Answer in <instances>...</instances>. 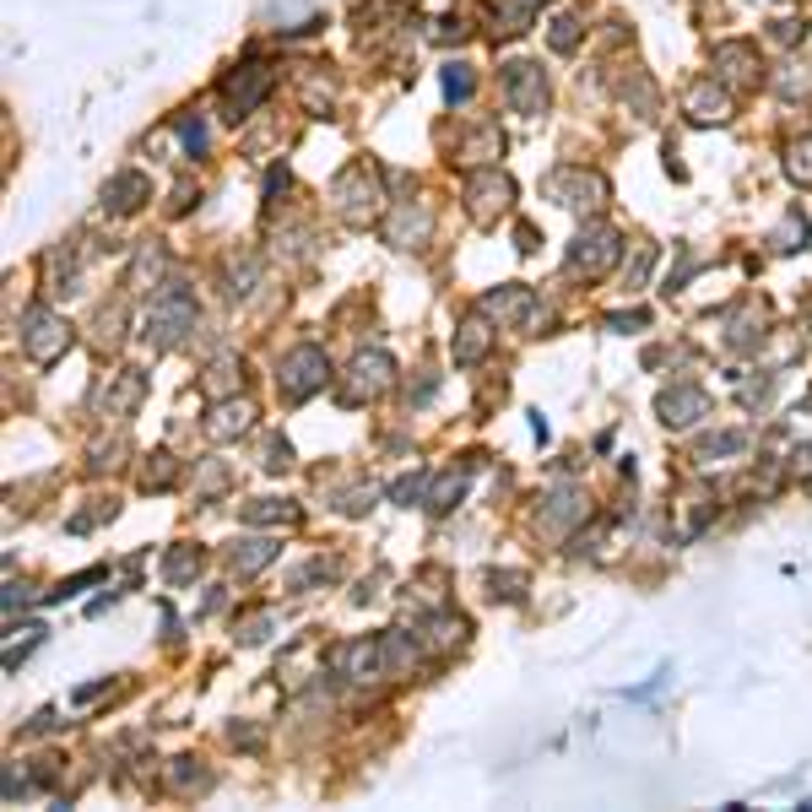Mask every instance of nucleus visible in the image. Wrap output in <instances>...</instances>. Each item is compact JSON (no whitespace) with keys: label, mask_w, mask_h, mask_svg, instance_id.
<instances>
[{"label":"nucleus","mask_w":812,"mask_h":812,"mask_svg":"<svg viewBox=\"0 0 812 812\" xmlns=\"http://www.w3.org/2000/svg\"><path fill=\"white\" fill-rule=\"evenodd\" d=\"M195 293H190L185 282H169L152 304H147V320H141V336L158 347V353H169V347H180L190 331H195Z\"/></svg>","instance_id":"f257e3e1"},{"label":"nucleus","mask_w":812,"mask_h":812,"mask_svg":"<svg viewBox=\"0 0 812 812\" xmlns=\"http://www.w3.org/2000/svg\"><path fill=\"white\" fill-rule=\"evenodd\" d=\"M325 379H331V358H325V347H293L288 358H282V369H277V385H282V396L288 401H310L314 390H325Z\"/></svg>","instance_id":"f03ea898"},{"label":"nucleus","mask_w":812,"mask_h":812,"mask_svg":"<svg viewBox=\"0 0 812 812\" xmlns=\"http://www.w3.org/2000/svg\"><path fill=\"white\" fill-rule=\"evenodd\" d=\"M65 347H71V325H65L50 304L22 310V353H28L33 364H55Z\"/></svg>","instance_id":"7ed1b4c3"},{"label":"nucleus","mask_w":812,"mask_h":812,"mask_svg":"<svg viewBox=\"0 0 812 812\" xmlns=\"http://www.w3.org/2000/svg\"><path fill=\"white\" fill-rule=\"evenodd\" d=\"M271 82H277V76H271L266 65H239L234 76H223V87H217V93H223V120H228V126L250 120L255 109L266 104Z\"/></svg>","instance_id":"20e7f679"},{"label":"nucleus","mask_w":812,"mask_h":812,"mask_svg":"<svg viewBox=\"0 0 812 812\" xmlns=\"http://www.w3.org/2000/svg\"><path fill=\"white\" fill-rule=\"evenodd\" d=\"M504 104L515 109V115H542L548 109V76H542V65L531 61H515L504 65Z\"/></svg>","instance_id":"39448f33"},{"label":"nucleus","mask_w":812,"mask_h":812,"mask_svg":"<svg viewBox=\"0 0 812 812\" xmlns=\"http://www.w3.org/2000/svg\"><path fill=\"white\" fill-rule=\"evenodd\" d=\"M618 255H624V239H618L607 223H591V228H580V239H574V250H569V271L602 277Z\"/></svg>","instance_id":"423d86ee"},{"label":"nucleus","mask_w":812,"mask_h":812,"mask_svg":"<svg viewBox=\"0 0 812 812\" xmlns=\"http://www.w3.org/2000/svg\"><path fill=\"white\" fill-rule=\"evenodd\" d=\"M331 201H336V212H342L347 223H369V212H375V201H379L369 163H353V169L331 185Z\"/></svg>","instance_id":"0eeeda50"},{"label":"nucleus","mask_w":812,"mask_h":812,"mask_svg":"<svg viewBox=\"0 0 812 812\" xmlns=\"http://www.w3.org/2000/svg\"><path fill=\"white\" fill-rule=\"evenodd\" d=\"M548 195H553L559 206H602V201H607V185H602L596 174H585V169H553V174H548Z\"/></svg>","instance_id":"6e6552de"},{"label":"nucleus","mask_w":812,"mask_h":812,"mask_svg":"<svg viewBox=\"0 0 812 812\" xmlns=\"http://www.w3.org/2000/svg\"><path fill=\"white\" fill-rule=\"evenodd\" d=\"M509 195H515V185L504 174H472L466 180V206H472L477 223H494L499 212H509Z\"/></svg>","instance_id":"1a4fd4ad"},{"label":"nucleus","mask_w":812,"mask_h":812,"mask_svg":"<svg viewBox=\"0 0 812 812\" xmlns=\"http://www.w3.org/2000/svg\"><path fill=\"white\" fill-rule=\"evenodd\" d=\"M656 412H661L667 429H688V423H699V418L710 412V396H704L699 385H672V390H661Z\"/></svg>","instance_id":"9d476101"},{"label":"nucleus","mask_w":812,"mask_h":812,"mask_svg":"<svg viewBox=\"0 0 812 812\" xmlns=\"http://www.w3.org/2000/svg\"><path fill=\"white\" fill-rule=\"evenodd\" d=\"M396 375V364H390V353H358V364H353V385H347V401H364V396H379L385 385Z\"/></svg>","instance_id":"9b49d317"},{"label":"nucleus","mask_w":812,"mask_h":812,"mask_svg":"<svg viewBox=\"0 0 812 812\" xmlns=\"http://www.w3.org/2000/svg\"><path fill=\"white\" fill-rule=\"evenodd\" d=\"M688 115H693L699 126H710V120H726V115H732V98H726V87H721L715 76H699V82L688 87Z\"/></svg>","instance_id":"f8f14e48"},{"label":"nucleus","mask_w":812,"mask_h":812,"mask_svg":"<svg viewBox=\"0 0 812 812\" xmlns=\"http://www.w3.org/2000/svg\"><path fill=\"white\" fill-rule=\"evenodd\" d=\"M250 401H212V412H206V434L217 439V444H228V439H239V434H250Z\"/></svg>","instance_id":"ddd939ff"},{"label":"nucleus","mask_w":812,"mask_h":812,"mask_svg":"<svg viewBox=\"0 0 812 812\" xmlns=\"http://www.w3.org/2000/svg\"><path fill=\"white\" fill-rule=\"evenodd\" d=\"M147 201H152L147 174H115V180L104 185V206H109V212H120V217H126V212H141Z\"/></svg>","instance_id":"4468645a"},{"label":"nucleus","mask_w":812,"mask_h":812,"mask_svg":"<svg viewBox=\"0 0 812 812\" xmlns=\"http://www.w3.org/2000/svg\"><path fill=\"white\" fill-rule=\"evenodd\" d=\"M141 390H147V379L136 375V369H115V390H109V379L98 385V407H109V412H136Z\"/></svg>","instance_id":"2eb2a0df"},{"label":"nucleus","mask_w":812,"mask_h":812,"mask_svg":"<svg viewBox=\"0 0 812 812\" xmlns=\"http://www.w3.org/2000/svg\"><path fill=\"white\" fill-rule=\"evenodd\" d=\"M715 76L748 87L753 76H758V55H753L748 44H721V50H715Z\"/></svg>","instance_id":"dca6fc26"},{"label":"nucleus","mask_w":812,"mask_h":812,"mask_svg":"<svg viewBox=\"0 0 812 812\" xmlns=\"http://www.w3.org/2000/svg\"><path fill=\"white\" fill-rule=\"evenodd\" d=\"M282 553V542L277 537H245V542H234V553H228V563L239 569V574H260L266 563Z\"/></svg>","instance_id":"f3484780"},{"label":"nucleus","mask_w":812,"mask_h":812,"mask_svg":"<svg viewBox=\"0 0 812 812\" xmlns=\"http://www.w3.org/2000/svg\"><path fill=\"white\" fill-rule=\"evenodd\" d=\"M483 310L504 314V320H531V310H537V293L526 288V282H504L499 293H488V304Z\"/></svg>","instance_id":"a211bd4d"},{"label":"nucleus","mask_w":812,"mask_h":812,"mask_svg":"<svg viewBox=\"0 0 812 812\" xmlns=\"http://www.w3.org/2000/svg\"><path fill=\"white\" fill-rule=\"evenodd\" d=\"M548 0H494V33H526Z\"/></svg>","instance_id":"6ab92c4d"},{"label":"nucleus","mask_w":812,"mask_h":812,"mask_svg":"<svg viewBox=\"0 0 812 812\" xmlns=\"http://www.w3.org/2000/svg\"><path fill=\"white\" fill-rule=\"evenodd\" d=\"M542 520L563 531V526H574V520H585V494L580 488H559V494H548V509H542Z\"/></svg>","instance_id":"aec40b11"},{"label":"nucleus","mask_w":812,"mask_h":812,"mask_svg":"<svg viewBox=\"0 0 812 812\" xmlns=\"http://www.w3.org/2000/svg\"><path fill=\"white\" fill-rule=\"evenodd\" d=\"M379 650H385V672H390V678H396V672H407V667L418 661V639H412V634H401V628L379 634Z\"/></svg>","instance_id":"412c9836"},{"label":"nucleus","mask_w":812,"mask_h":812,"mask_svg":"<svg viewBox=\"0 0 812 812\" xmlns=\"http://www.w3.org/2000/svg\"><path fill=\"white\" fill-rule=\"evenodd\" d=\"M483 353H488V320L472 314V320L461 325V336H455V364H477Z\"/></svg>","instance_id":"4be33fe9"},{"label":"nucleus","mask_w":812,"mask_h":812,"mask_svg":"<svg viewBox=\"0 0 812 812\" xmlns=\"http://www.w3.org/2000/svg\"><path fill=\"white\" fill-rule=\"evenodd\" d=\"M195 574H201V548H174L169 563H163V580H169V585H185Z\"/></svg>","instance_id":"5701e85b"},{"label":"nucleus","mask_w":812,"mask_h":812,"mask_svg":"<svg viewBox=\"0 0 812 812\" xmlns=\"http://www.w3.org/2000/svg\"><path fill=\"white\" fill-rule=\"evenodd\" d=\"M169 786H174V791H206V786H212V775H206L195 758H174V775H169Z\"/></svg>","instance_id":"b1692460"},{"label":"nucleus","mask_w":812,"mask_h":812,"mask_svg":"<svg viewBox=\"0 0 812 812\" xmlns=\"http://www.w3.org/2000/svg\"><path fill=\"white\" fill-rule=\"evenodd\" d=\"M299 509L293 504H277V499H255V504H245V520L250 526H271V520H293Z\"/></svg>","instance_id":"393cba45"},{"label":"nucleus","mask_w":812,"mask_h":812,"mask_svg":"<svg viewBox=\"0 0 812 812\" xmlns=\"http://www.w3.org/2000/svg\"><path fill=\"white\" fill-rule=\"evenodd\" d=\"M775 250H797V245H808V217L802 212H791L780 228H775V239H769Z\"/></svg>","instance_id":"a878e982"},{"label":"nucleus","mask_w":812,"mask_h":812,"mask_svg":"<svg viewBox=\"0 0 812 812\" xmlns=\"http://www.w3.org/2000/svg\"><path fill=\"white\" fill-rule=\"evenodd\" d=\"M444 98H450V104H466V98H472V65H444Z\"/></svg>","instance_id":"bb28decb"},{"label":"nucleus","mask_w":812,"mask_h":812,"mask_svg":"<svg viewBox=\"0 0 812 812\" xmlns=\"http://www.w3.org/2000/svg\"><path fill=\"white\" fill-rule=\"evenodd\" d=\"M786 174H791L797 185H812V141H791V152H786Z\"/></svg>","instance_id":"cd10ccee"},{"label":"nucleus","mask_w":812,"mask_h":812,"mask_svg":"<svg viewBox=\"0 0 812 812\" xmlns=\"http://www.w3.org/2000/svg\"><path fill=\"white\" fill-rule=\"evenodd\" d=\"M234 369H239L234 358H217V364L206 369V396H212V401H223V396L234 390Z\"/></svg>","instance_id":"c85d7f7f"},{"label":"nucleus","mask_w":812,"mask_h":812,"mask_svg":"<svg viewBox=\"0 0 812 812\" xmlns=\"http://www.w3.org/2000/svg\"><path fill=\"white\" fill-rule=\"evenodd\" d=\"M407 228H412V206H396V217H390V239H396L401 250H407ZM423 234H429V212L418 217V234H412V239H423Z\"/></svg>","instance_id":"c756f323"},{"label":"nucleus","mask_w":812,"mask_h":812,"mask_svg":"<svg viewBox=\"0 0 812 812\" xmlns=\"http://www.w3.org/2000/svg\"><path fill=\"white\" fill-rule=\"evenodd\" d=\"M141 483L147 488H174V455H152V466H147Z\"/></svg>","instance_id":"7c9ffc66"},{"label":"nucleus","mask_w":812,"mask_h":812,"mask_svg":"<svg viewBox=\"0 0 812 812\" xmlns=\"http://www.w3.org/2000/svg\"><path fill=\"white\" fill-rule=\"evenodd\" d=\"M180 141H185V152L190 158H206V126H201V120H180Z\"/></svg>","instance_id":"2f4dec72"},{"label":"nucleus","mask_w":812,"mask_h":812,"mask_svg":"<svg viewBox=\"0 0 812 812\" xmlns=\"http://www.w3.org/2000/svg\"><path fill=\"white\" fill-rule=\"evenodd\" d=\"M461 494H466V477H444L434 494H429V509H450V504L461 499Z\"/></svg>","instance_id":"473e14b6"},{"label":"nucleus","mask_w":812,"mask_h":812,"mask_svg":"<svg viewBox=\"0 0 812 812\" xmlns=\"http://www.w3.org/2000/svg\"><path fill=\"white\" fill-rule=\"evenodd\" d=\"M574 44H580V22H574V17H559V22H553V50L569 55Z\"/></svg>","instance_id":"72a5a7b5"},{"label":"nucleus","mask_w":812,"mask_h":812,"mask_svg":"<svg viewBox=\"0 0 812 812\" xmlns=\"http://www.w3.org/2000/svg\"><path fill=\"white\" fill-rule=\"evenodd\" d=\"M743 444H748V439H743V434H721V439H710V444L699 450V461H715V455H737Z\"/></svg>","instance_id":"f704fd0d"},{"label":"nucleus","mask_w":812,"mask_h":812,"mask_svg":"<svg viewBox=\"0 0 812 812\" xmlns=\"http://www.w3.org/2000/svg\"><path fill=\"white\" fill-rule=\"evenodd\" d=\"M260 466H266V472H288V466H293V450H288V439H271Z\"/></svg>","instance_id":"c9c22d12"},{"label":"nucleus","mask_w":812,"mask_h":812,"mask_svg":"<svg viewBox=\"0 0 812 812\" xmlns=\"http://www.w3.org/2000/svg\"><path fill=\"white\" fill-rule=\"evenodd\" d=\"M488 585H494V596H504V602H520V585H526V574H494Z\"/></svg>","instance_id":"e433bc0d"},{"label":"nucleus","mask_w":812,"mask_h":812,"mask_svg":"<svg viewBox=\"0 0 812 812\" xmlns=\"http://www.w3.org/2000/svg\"><path fill=\"white\" fill-rule=\"evenodd\" d=\"M255 277H260V266H255V260H245V271H234V288H228V293H234V299H250V293H255Z\"/></svg>","instance_id":"4c0bfd02"},{"label":"nucleus","mask_w":812,"mask_h":812,"mask_svg":"<svg viewBox=\"0 0 812 812\" xmlns=\"http://www.w3.org/2000/svg\"><path fill=\"white\" fill-rule=\"evenodd\" d=\"M418 494H423V477H401V483H396V488H390V499H396V504L418 499Z\"/></svg>","instance_id":"58836bf2"},{"label":"nucleus","mask_w":812,"mask_h":812,"mask_svg":"<svg viewBox=\"0 0 812 812\" xmlns=\"http://www.w3.org/2000/svg\"><path fill=\"white\" fill-rule=\"evenodd\" d=\"M802 33H808V22H775V39H780V44H797Z\"/></svg>","instance_id":"ea45409f"}]
</instances>
